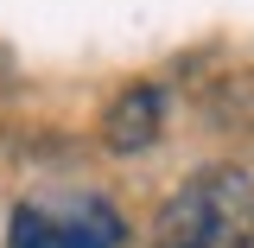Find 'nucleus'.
Listing matches in <instances>:
<instances>
[{
  "label": "nucleus",
  "instance_id": "1",
  "mask_svg": "<svg viewBox=\"0 0 254 248\" xmlns=\"http://www.w3.org/2000/svg\"><path fill=\"white\" fill-rule=\"evenodd\" d=\"M254 210V178L242 165H203L153 217V248H222V236Z\"/></svg>",
  "mask_w": 254,
  "mask_h": 248
},
{
  "label": "nucleus",
  "instance_id": "4",
  "mask_svg": "<svg viewBox=\"0 0 254 248\" xmlns=\"http://www.w3.org/2000/svg\"><path fill=\"white\" fill-rule=\"evenodd\" d=\"M222 248H254V210L242 217V229H229V242H222Z\"/></svg>",
  "mask_w": 254,
  "mask_h": 248
},
{
  "label": "nucleus",
  "instance_id": "3",
  "mask_svg": "<svg viewBox=\"0 0 254 248\" xmlns=\"http://www.w3.org/2000/svg\"><path fill=\"white\" fill-rule=\"evenodd\" d=\"M159 134H165V89L159 83L115 89V102L102 108V147L115 159H133V153H146Z\"/></svg>",
  "mask_w": 254,
  "mask_h": 248
},
{
  "label": "nucleus",
  "instance_id": "2",
  "mask_svg": "<svg viewBox=\"0 0 254 248\" xmlns=\"http://www.w3.org/2000/svg\"><path fill=\"white\" fill-rule=\"evenodd\" d=\"M127 223L108 197H70V204H19L6 223V248H121Z\"/></svg>",
  "mask_w": 254,
  "mask_h": 248
}]
</instances>
